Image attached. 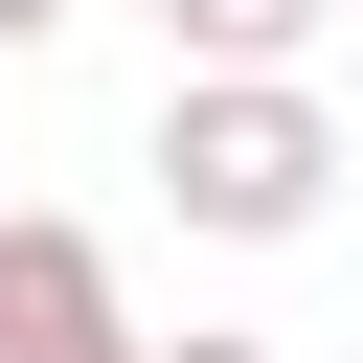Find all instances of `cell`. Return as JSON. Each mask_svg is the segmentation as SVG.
Listing matches in <instances>:
<instances>
[{
	"label": "cell",
	"instance_id": "1",
	"mask_svg": "<svg viewBox=\"0 0 363 363\" xmlns=\"http://www.w3.org/2000/svg\"><path fill=\"white\" fill-rule=\"evenodd\" d=\"M159 204H182L204 250H295V227L340 204L318 68H182V91H159Z\"/></svg>",
	"mask_w": 363,
	"mask_h": 363
},
{
	"label": "cell",
	"instance_id": "2",
	"mask_svg": "<svg viewBox=\"0 0 363 363\" xmlns=\"http://www.w3.org/2000/svg\"><path fill=\"white\" fill-rule=\"evenodd\" d=\"M0 363H159L136 295H113V250L68 204H0Z\"/></svg>",
	"mask_w": 363,
	"mask_h": 363
},
{
	"label": "cell",
	"instance_id": "3",
	"mask_svg": "<svg viewBox=\"0 0 363 363\" xmlns=\"http://www.w3.org/2000/svg\"><path fill=\"white\" fill-rule=\"evenodd\" d=\"M318 23H340V0H159L182 68H318Z\"/></svg>",
	"mask_w": 363,
	"mask_h": 363
},
{
	"label": "cell",
	"instance_id": "4",
	"mask_svg": "<svg viewBox=\"0 0 363 363\" xmlns=\"http://www.w3.org/2000/svg\"><path fill=\"white\" fill-rule=\"evenodd\" d=\"M159 363H295V340H227V318H204V340H159Z\"/></svg>",
	"mask_w": 363,
	"mask_h": 363
},
{
	"label": "cell",
	"instance_id": "5",
	"mask_svg": "<svg viewBox=\"0 0 363 363\" xmlns=\"http://www.w3.org/2000/svg\"><path fill=\"white\" fill-rule=\"evenodd\" d=\"M23 45H68V0H0V68H23Z\"/></svg>",
	"mask_w": 363,
	"mask_h": 363
},
{
	"label": "cell",
	"instance_id": "6",
	"mask_svg": "<svg viewBox=\"0 0 363 363\" xmlns=\"http://www.w3.org/2000/svg\"><path fill=\"white\" fill-rule=\"evenodd\" d=\"M340 23H363V0H340Z\"/></svg>",
	"mask_w": 363,
	"mask_h": 363
}]
</instances>
